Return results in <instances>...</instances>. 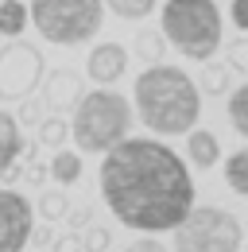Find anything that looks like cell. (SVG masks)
I'll use <instances>...</instances> for the list:
<instances>
[{
  "label": "cell",
  "instance_id": "6da1fadb",
  "mask_svg": "<svg viewBox=\"0 0 248 252\" xmlns=\"http://www.w3.org/2000/svg\"><path fill=\"white\" fill-rule=\"evenodd\" d=\"M97 183L113 218L140 233L175 229L194 210V179L179 152H171L163 140L124 136L105 152Z\"/></svg>",
  "mask_w": 248,
  "mask_h": 252
},
{
  "label": "cell",
  "instance_id": "7a4b0ae2",
  "mask_svg": "<svg viewBox=\"0 0 248 252\" xmlns=\"http://www.w3.org/2000/svg\"><path fill=\"white\" fill-rule=\"evenodd\" d=\"M136 109L140 121L159 132V136H186L198 125L202 113V94L194 86V78L179 66L155 63L136 78Z\"/></svg>",
  "mask_w": 248,
  "mask_h": 252
},
{
  "label": "cell",
  "instance_id": "3957f363",
  "mask_svg": "<svg viewBox=\"0 0 248 252\" xmlns=\"http://www.w3.org/2000/svg\"><path fill=\"white\" fill-rule=\"evenodd\" d=\"M132 128V105L128 97H121L117 90H90L74 109V125L70 136L78 144V152L90 156H105L113 144H121Z\"/></svg>",
  "mask_w": 248,
  "mask_h": 252
},
{
  "label": "cell",
  "instance_id": "277c9868",
  "mask_svg": "<svg viewBox=\"0 0 248 252\" xmlns=\"http://www.w3.org/2000/svg\"><path fill=\"white\" fill-rule=\"evenodd\" d=\"M163 39L171 47L194 59L210 63L214 51L221 47V12L214 0H167L163 4Z\"/></svg>",
  "mask_w": 248,
  "mask_h": 252
},
{
  "label": "cell",
  "instance_id": "5b68a950",
  "mask_svg": "<svg viewBox=\"0 0 248 252\" xmlns=\"http://www.w3.org/2000/svg\"><path fill=\"white\" fill-rule=\"evenodd\" d=\"M28 16L35 32L55 47H78L101 32L105 0H31Z\"/></svg>",
  "mask_w": 248,
  "mask_h": 252
},
{
  "label": "cell",
  "instance_id": "8992f818",
  "mask_svg": "<svg viewBox=\"0 0 248 252\" xmlns=\"http://www.w3.org/2000/svg\"><path fill=\"white\" fill-rule=\"evenodd\" d=\"M245 229L221 206H194L175 225V252H241Z\"/></svg>",
  "mask_w": 248,
  "mask_h": 252
},
{
  "label": "cell",
  "instance_id": "52a82bcc",
  "mask_svg": "<svg viewBox=\"0 0 248 252\" xmlns=\"http://www.w3.org/2000/svg\"><path fill=\"white\" fill-rule=\"evenodd\" d=\"M43 78V55L39 47L12 39L0 51V101H20L28 97Z\"/></svg>",
  "mask_w": 248,
  "mask_h": 252
},
{
  "label": "cell",
  "instance_id": "ba28073f",
  "mask_svg": "<svg viewBox=\"0 0 248 252\" xmlns=\"http://www.w3.org/2000/svg\"><path fill=\"white\" fill-rule=\"evenodd\" d=\"M31 206L24 194L0 187V252H24L31 241Z\"/></svg>",
  "mask_w": 248,
  "mask_h": 252
},
{
  "label": "cell",
  "instance_id": "9c48e42d",
  "mask_svg": "<svg viewBox=\"0 0 248 252\" xmlns=\"http://www.w3.org/2000/svg\"><path fill=\"white\" fill-rule=\"evenodd\" d=\"M124 70H128V51L121 43H101V47H93L90 59H86V74L97 86H113Z\"/></svg>",
  "mask_w": 248,
  "mask_h": 252
},
{
  "label": "cell",
  "instance_id": "30bf717a",
  "mask_svg": "<svg viewBox=\"0 0 248 252\" xmlns=\"http://www.w3.org/2000/svg\"><path fill=\"white\" fill-rule=\"evenodd\" d=\"M186 156H190V163L194 167H214L217 159H221V144H217L214 132H206V128H190L186 132Z\"/></svg>",
  "mask_w": 248,
  "mask_h": 252
},
{
  "label": "cell",
  "instance_id": "8fae6325",
  "mask_svg": "<svg viewBox=\"0 0 248 252\" xmlns=\"http://www.w3.org/2000/svg\"><path fill=\"white\" fill-rule=\"evenodd\" d=\"M20 152H24L20 125H16V117H12V113H4V109H0V171H4L8 163H16Z\"/></svg>",
  "mask_w": 248,
  "mask_h": 252
},
{
  "label": "cell",
  "instance_id": "7c38bea8",
  "mask_svg": "<svg viewBox=\"0 0 248 252\" xmlns=\"http://www.w3.org/2000/svg\"><path fill=\"white\" fill-rule=\"evenodd\" d=\"M28 4H20V0H0V35L4 39H20L24 28H28Z\"/></svg>",
  "mask_w": 248,
  "mask_h": 252
},
{
  "label": "cell",
  "instance_id": "4fadbf2b",
  "mask_svg": "<svg viewBox=\"0 0 248 252\" xmlns=\"http://www.w3.org/2000/svg\"><path fill=\"white\" fill-rule=\"evenodd\" d=\"M225 183L241 198H248V148H241V152H233L225 159Z\"/></svg>",
  "mask_w": 248,
  "mask_h": 252
},
{
  "label": "cell",
  "instance_id": "5bb4252c",
  "mask_svg": "<svg viewBox=\"0 0 248 252\" xmlns=\"http://www.w3.org/2000/svg\"><path fill=\"white\" fill-rule=\"evenodd\" d=\"M51 175L59 179L62 187L78 183V179H82V159H78V152H59L55 163H51Z\"/></svg>",
  "mask_w": 248,
  "mask_h": 252
},
{
  "label": "cell",
  "instance_id": "9a60e30c",
  "mask_svg": "<svg viewBox=\"0 0 248 252\" xmlns=\"http://www.w3.org/2000/svg\"><path fill=\"white\" fill-rule=\"evenodd\" d=\"M229 125L248 140V82H245V86H237L233 97H229Z\"/></svg>",
  "mask_w": 248,
  "mask_h": 252
},
{
  "label": "cell",
  "instance_id": "2e32d148",
  "mask_svg": "<svg viewBox=\"0 0 248 252\" xmlns=\"http://www.w3.org/2000/svg\"><path fill=\"white\" fill-rule=\"evenodd\" d=\"M105 4H109V12L121 16V20H144V16L155 12V0H105Z\"/></svg>",
  "mask_w": 248,
  "mask_h": 252
},
{
  "label": "cell",
  "instance_id": "e0dca14e",
  "mask_svg": "<svg viewBox=\"0 0 248 252\" xmlns=\"http://www.w3.org/2000/svg\"><path fill=\"white\" fill-rule=\"evenodd\" d=\"M136 51H140V59L159 63V59H163V32H140V39H136Z\"/></svg>",
  "mask_w": 248,
  "mask_h": 252
},
{
  "label": "cell",
  "instance_id": "ac0fdd59",
  "mask_svg": "<svg viewBox=\"0 0 248 252\" xmlns=\"http://www.w3.org/2000/svg\"><path fill=\"white\" fill-rule=\"evenodd\" d=\"M39 140H43V144H62V140H66V125H62L59 117L43 121V125H39Z\"/></svg>",
  "mask_w": 248,
  "mask_h": 252
},
{
  "label": "cell",
  "instance_id": "d6986e66",
  "mask_svg": "<svg viewBox=\"0 0 248 252\" xmlns=\"http://www.w3.org/2000/svg\"><path fill=\"white\" fill-rule=\"evenodd\" d=\"M229 63H233V70H241V74H248V39H241V43H233V55H229Z\"/></svg>",
  "mask_w": 248,
  "mask_h": 252
},
{
  "label": "cell",
  "instance_id": "ffe728a7",
  "mask_svg": "<svg viewBox=\"0 0 248 252\" xmlns=\"http://www.w3.org/2000/svg\"><path fill=\"white\" fill-rule=\"evenodd\" d=\"M124 252H167V249H163V241H155V237H136Z\"/></svg>",
  "mask_w": 248,
  "mask_h": 252
},
{
  "label": "cell",
  "instance_id": "44dd1931",
  "mask_svg": "<svg viewBox=\"0 0 248 252\" xmlns=\"http://www.w3.org/2000/svg\"><path fill=\"white\" fill-rule=\"evenodd\" d=\"M206 90H210V94H221V90H225V70H221V66H210V70H206Z\"/></svg>",
  "mask_w": 248,
  "mask_h": 252
},
{
  "label": "cell",
  "instance_id": "7402d4cb",
  "mask_svg": "<svg viewBox=\"0 0 248 252\" xmlns=\"http://www.w3.org/2000/svg\"><path fill=\"white\" fill-rule=\"evenodd\" d=\"M62 210H66V202H62V194H47V198H43V214H51V218H59Z\"/></svg>",
  "mask_w": 248,
  "mask_h": 252
},
{
  "label": "cell",
  "instance_id": "603a6c76",
  "mask_svg": "<svg viewBox=\"0 0 248 252\" xmlns=\"http://www.w3.org/2000/svg\"><path fill=\"white\" fill-rule=\"evenodd\" d=\"M233 24L248 32V0H233Z\"/></svg>",
  "mask_w": 248,
  "mask_h": 252
},
{
  "label": "cell",
  "instance_id": "cb8c5ba5",
  "mask_svg": "<svg viewBox=\"0 0 248 252\" xmlns=\"http://www.w3.org/2000/svg\"><path fill=\"white\" fill-rule=\"evenodd\" d=\"M105 241H109V233H105V229H97V233L90 237V249H93V252H101V249H105Z\"/></svg>",
  "mask_w": 248,
  "mask_h": 252
}]
</instances>
